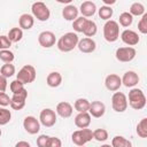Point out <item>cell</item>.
<instances>
[{"label":"cell","instance_id":"6da1fadb","mask_svg":"<svg viewBox=\"0 0 147 147\" xmlns=\"http://www.w3.org/2000/svg\"><path fill=\"white\" fill-rule=\"evenodd\" d=\"M78 40H79V37L76 32H67L62 37H60V39L56 41V46L59 51L63 53H68L77 47Z\"/></svg>","mask_w":147,"mask_h":147},{"label":"cell","instance_id":"7a4b0ae2","mask_svg":"<svg viewBox=\"0 0 147 147\" xmlns=\"http://www.w3.org/2000/svg\"><path fill=\"white\" fill-rule=\"evenodd\" d=\"M127 103L130 107L134 110H141L146 106V95L141 88L138 87H131L129 92Z\"/></svg>","mask_w":147,"mask_h":147},{"label":"cell","instance_id":"3957f363","mask_svg":"<svg viewBox=\"0 0 147 147\" xmlns=\"http://www.w3.org/2000/svg\"><path fill=\"white\" fill-rule=\"evenodd\" d=\"M103 38L108 42H115L119 38V24L114 20H108L103 25Z\"/></svg>","mask_w":147,"mask_h":147},{"label":"cell","instance_id":"277c9868","mask_svg":"<svg viewBox=\"0 0 147 147\" xmlns=\"http://www.w3.org/2000/svg\"><path fill=\"white\" fill-rule=\"evenodd\" d=\"M92 139H93V131L87 127L76 130L71 134V140L76 146H84Z\"/></svg>","mask_w":147,"mask_h":147},{"label":"cell","instance_id":"5b68a950","mask_svg":"<svg viewBox=\"0 0 147 147\" xmlns=\"http://www.w3.org/2000/svg\"><path fill=\"white\" fill-rule=\"evenodd\" d=\"M31 13L34 18H37L40 22H46L51 17V10L49 8L41 1H36L31 6Z\"/></svg>","mask_w":147,"mask_h":147},{"label":"cell","instance_id":"8992f818","mask_svg":"<svg viewBox=\"0 0 147 147\" xmlns=\"http://www.w3.org/2000/svg\"><path fill=\"white\" fill-rule=\"evenodd\" d=\"M36 77H37L36 68H34L33 65H31V64H25V65H23V67L18 70V72L16 74V78H17L18 80H21L24 85L33 83L34 79H36Z\"/></svg>","mask_w":147,"mask_h":147},{"label":"cell","instance_id":"52a82bcc","mask_svg":"<svg viewBox=\"0 0 147 147\" xmlns=\"http://www.w3.org/2000/svg\"><path fill=\"white\" fill-rule=\"evenodd\" d=\"M127 96L123 92L115 91L111 96V107L116 113H124L127 109Z\"/></svg>","mask_w":147,"mask_h":147},{"label":"cell","instance_id":"ba28073f","mask_svg":"<svg viewBox=\"0 0 147 147\" xmlns=\"http://www.w3.org/2000/svg\"><path fill=\"white\" fill-rule=\"evenodd\" d=\"M56 121H57V115H56L55 110H53L51 108H45L39 114V122L45 127L54 126Z\"/></svg>","mask_w":147,"mask_h":147},{"label":"cell","instance_id":"9c48e42d","mask_svg":"<svg viewBox=\"0 0 147 147\" xmlns=\"http://www.w3.org/2000/svg\"><path fill=\"white\" fill-rule=\"evenodd\" d=\"M137 55V51L132 46L118 47L115 52V57L119 62H131Z\"/></svg>","mask_w":147,"mask_h":147},{"label":"cell","instance_id":"30bf717a","mask_svg":"<svg viewBox=\"0 0 147 147\" xmlns=\"http://www.w3.org/2000/svg\"><path fill=\"white\" fill-rule=\"evenodd\" d=\"M26 99H28V91L25 88H23L18 93H14L13 94V96L10 98L9 106L14 110H21V109H23L25 107Z\"/></svg>","mask_w":147,"mask_h":147},{"label":"cell","instance_id":"8fae6325","mask_svg":"<svg viewBox=\"0 0 147 147\" xmlns=\"http://www.w3.org/2000/svg\"><path fill=\"white\" fill-rule=\"evenodd\" d=\"M40 122L34 116H26L23 119V129L29 134H37L40 131Z\"/></svg>","mask_w":147,"mask_h":147},{"label":"cell","instance_id":"7c38bea8","mask_svg":"<svg viewBox=\"0 0 147 147\" xmlns=\"http://www.w3.org/2000/svg\"><path fill=\"white\" fill-rule=\"evenodd\" d=\"M38 42L44 48H51L56 42V37L52 31H42L38 36Z\"/></svg>","mask_w":147,"mask_h":147},{"label":"cell","instance_id":"4fadbf2b","mask_svg":"<svg viewBox=\"0 0 147 147\" xmlns=\"http://www.w3.org/2000/svg\"><path fill=\"white\" fill-rule=\"evenodd\" d=\"M105 86L108 91L110 92H115L118 91L119 87L122 86V79L118 75L116 74H109L106 78H105Z\"/></svg>","mask_w":147,"mask_h":147},{"label":"cell","instance_id":"5bb4252c","mask_svg":"<svg viewBox=\"0 0 147 147\" xmlns=\"http://www.w3.org/2000/svg\"><path fill=\"white\" fill-rule=\"evenodd\" d=\"M77 47H78V49H79L82 53L88 54V53H93V52L95 51V48H96V42L94 41V39H92V38H90V37H85V38L78 40Z\"/></svg>","mask_w":147,"mask_h":147},{"label":"cell","instance_id":"9a60e30c","mask_svg":"<svg viewBox=\"0 0 147 147\" xmlns=\"http://www.w3.org/2000/svg\"><path fill=\"white\" fill-rule=\"evenodd\" d=\"M121 39H122V41H123L125 45H127V46H136V45L139 42V40H140L139 34H138L136 31L130 30V29H125V30L121 33Z\"/></svg>","mask_w":147,"mask_h":147},{"label":"cell","instance_id":"2e32d148","mask_svg":"<svg viewBox=\"0 0 147 147\" xmlns=\"http://www.w3.org/2000/svg\"><path fill=\"white\" fill-rule=\"evenodd\" d=\"M121 79H122V85H124L125 87L131 88V87H134L139 83L140 77L136 71L129 70V71L124 72V75H123V77Z\"/></svg>","mask_w":147,"mask_h":147},{"label":"cell","instance_id":"e0dca14e","mask_svg":"<svg viewBox=\"0 0 147 147\" xmlns=\"http://www.w3.org/2000/svg\"><path fill=\"white\" fill-rule=\"evenodd\" d=\"M88 113L92 117H95V118H100L105 115L106 113V106L103 102L101 101H92L90 102V108H88Z\"/></svg>","mask_w":147,"mask_h":147},{"label":"cell","instance_id":"ac0fdd59","mask_svg":"<svg viewBox=\"0 0 147 147\" xmlns=\"http://www.w3.org/2000/svg\"><path fill=\"white\" fill-rule=\"evenodd\" d=\"M72 111H74V107L67 101L59 102L56 105V108H55L56 115H59L62 118H69L72 115Z\"/></svg>","mask_w":147,"mask_h":147},{"label":"cell","instance_id":"d6986e66","mask_svg":"<svg viewBox=\"0 0 147 147\" xmlns=\"http://www.w3.org/2000/svg\"><path fill=\"white\" fill-rule=\"evenodd\" d=\"M91 118L92 116L90 115L88 111H83V113H78L75 116V125L78 129H84V127H88L91 124Z\"/></svg>","mask_w":147,"mask_h":147},{"label":"cell","instance_id":"ffe728a7","mask_svg":"<svg viewBox=\"0 0 147 147\" xmlns=\"http://www.w3.org/2000/svg\"><path fill=\"white\" fill-rule=\"evenodd\" d=\"M96 10H98L96 5L93 1H90V0L84 1L79 7V13L84 17H92L96 13Z\"/></svg>","mask_w":147,"mask_h":147},{"label":"cell","instance_id":"44dd1931","mask_svg":"<svg viewBox=\"0 0 147 147\" xmlns=\"http://www.w3.org/2000/svg\"><path fill=\"white\" fill-rule=\"evenodd\" d=\"M33 24H34V17L32 16V14L24 13L18 18V25L22 30H30L32 29Z\"/></svg>","mask_w":147,"mask_h":147},{"label":"cell","instance_id":"7402d4cb","mask_svg":"<svg viewBox=\"0 0 147 147\" xmlns=\"http://www.w3.org/2000/svg\"><path fill=\"white\" fill-rule=\"evenodd\" d=\"M78 14H79V9L76 6L70 3L62 9V16L65 21H74L75 18L78 17Z\"/></svg>","mask_w":147,"mask_h":147},{"label":"cell","instance_id":"603a6c76","mask_svg":"<svg viewBox=\"0 0 147 147\" xmlns=\"http://www.w3.org/2000/svg\"><path fill=\"white\" fill-rule=\"evenodd\" d=\"M46 83L49 87H59L62 84V75L57 71H52L46 77Z\"/></svg>","mask_w":147,"mask_h":147},{"label":"cell","instance_id":"cb8c5ba5","mask_svg":"<svg viewBox=\"0 0 147 147\" xmlns=\"http://www.w3.org/2000/svg\"><path fill=\"white\" fill-rule=\"evenodd\" d=\"M86 37H90L92 38L93 36L96 34L98 32V26H96V23L92 20H86L85 24H84V28H83V31H82Z\"/></svg>","mask_w":147,"mask_h":147},{"label":"cell","instance_id":"d4e9b609","mask_svg":"<svg viewBox=\"0 0 147 147\" xmlns=\"http://www.w3.org/2000/svg\"><path fill=\"white\" fill-rule=\"evenodd\" d=\"M111 146L113 147H131L132 142L123 136H115L111 139Z\"/></svg>","mask_w":147,"mask_h":147},{"label":"cell","instance_id":"484cf974","mask_svg":"<svg viewBox=\"0 0 147 147\" xmlns=\"http://www.w3.org/2000/svg\"><path fill=\"white\" fill-rule=\"evenodd\" d=\"M7 36L11 42H18L23 38V30L21 28H11Z\"/></svg>","mask_w":147,"mask_h":147},{"label":"cell","instance_id":"4316f807","mask_svg":"<svg viewBox=\"0 0 147 147\" xmlns=\"http://www.w3.org/2000/svg\"><path fill=\"white\" fill-rule=\"evenodd\" d=\"M74 108L78 111V113H83V111H88L90 108V101L85 98H78L75 103H74Z\"/></svg>","mask_w":147,"mask_h":147},{"label":"cell","instance_id":"83f0119b","mask_svg":"<svg viewBox=\"0 0 147 147\" xmlns=\"http://www.w3.org/2000/svg\"><path fill=\"white\" fill-rule=\"evenodd\" d=\"M129 13L134 17H140L142 14H145V6L141 3V2H133L131 6H130V9H129Z\"/></svg>","mask_w":147,"mask_h":147},{"label":"cell","instance_id":"f1b7e54d","mask_svg":"<svg viewBox=\"0 0 147 147\" xmlns=\"http://www.w3.org/2000/svg\"><path fill=\"white\" fill-rule=\"evenodd\" d=\"M98 14H99V17L101 20H105V21H108L113 17V14H114V10L111 8V6H102L98 9Z\"/></svg>","mask_w":147,"mask_h":147},{"label":"cell","instance_id":"f546056e","mask_svg":"<svg viewBox=\"0 0 147 147\" xmlns=\"http://www.w3.org/2000/svg\"><path fill=\"white\" fill-rule=\"evenodd\" d=\"M16 72V69H15V65L11 64V62H8V63H5L1 68H0V75L5 76L6 78H9V77H13Z\"/></svg>","mask_w":147,"mask_h":147},{"label":"cell","instance_id":"4dcf8cb0","mask_svg":"<svg viewBox=\"0 0 147 147\" xmlns=\"http://www.w3.org/2000/svg\"><path fill=\"white\" fill-rule=\"evenodd\" d=\"M136 132L140 138H147V118L144 117L140 119V122L137 124Z\"/></svg>","mask_w":147,"mask_h":147},{"label":"cell","instance_id":"1f68e13d","mask_svg":"<svg viewBox=\"0 0 147 147\" xmlns=\"http://www.w3.org/2000/svg\"><path fill=\"white\" fill-rule=\"evenodd\" d=\"M10 119H11V111L6 107L0 106V126L8 124Z\"/></svg>","mask_w":147,"mask_h":147},{"label":"cell","instance_id":"d6a6232c","mask_svg":"<svg viewBox=\"0 0 147 147\" xmlns=\"http://www.w3.org/2000/svg\"><path fill=\"white\" fill-rule=\"evenodd\" d=\"M118 22H119V24H121L122 26L129 28V26L132 24V22H133V16H132L129 11H123V13L119 15V17H118Z\"/></svg>","mask_w":147,"mask_h":147},{"label":"cell","instance_id":"836d02e7","mask_svg":"<svg viewBox=\"0 0 147 147\" xmlns=\"http://www.w3.org/2000/svg\"><path fill=\"white\" fill-rule=\"evenodd\" d=\"M93 139L99 141V142H103L108 139V131L105 129H96L93 131Z\"/></svg>","mask_w":147,"mask_h":147},{"label":"cell","instance_id":"e575fe53","mask_svg":"<svg viewBox=\"0 0 147 147\" xmlns=\"http://www.w3.org/2000/svg\"><path fill=\"white\" fill-rule=\"evenodd\" d=\"M15 59V55L14 53L7 48V49H0V60L5 63H8V62H13Z\"/></svg>","mask_w":147,"mask_h":147},{"label":"cell","instance_id":"d590c367","mask_svg":"<svg viewBox=\"0 0 147 147\" xmlns=\"http://www.w3.org/2000/svg\"><path fill=\"white\" fill-rule=\"evenodd\" d=\"M86 20H87V17H84V16H80V17L75 18V20L72 21V28H74V30H75L76 32H82Z\"/></svg>","mask_w":147,"mask_h":147},{"label":"cell","instance_id":"8d00e7d4","mask_svg":"<svg viewBox=\"0 0 147 147\" xmlns=\"http://www.w3.org/2000/svg\"><path fill=\"white\" fill-rule=\"evenodd\" d=\"M141 18L139 20L138 22V31L141 33V34H146L147 33V14H142L140 16Z\"/></svg>","mask_w":147,"mask_h":147},{"label":"cell","instance_id":"74e56055","mask_svg":"<svg viewBox=\"0 0 147 147\" xmlns=\"http://www.w3.org/2000/svg\"><path fill=\"white\" fill-rule=\"evenodd\" d=\"M9 88H10V91H11L13 94H14V93H18L20 91H22V90L25 88V87H24V84H23L21 80H18V79L16 78V79H14V80L10 83Z\"/></svg>","mask_w":147,"mask_h":147},{"label":"cell","instance_id":"f35d334b","mask_svg":"<svg viewBox=\"0 0 147 147\" xmlns=\"http://www.w3.org/2000/svg\"><path fill=\"white\" fill-rule=\"evenodd\" d=\"M48 139H49V136H47V134H40L37 138V146H39V147H47Z\"/></svg>","mask_w":147,"mask_h":147},{"label":"cell","instance_id":"ab89813d","mask_svg":"<svg viewBox=\"0 0 147 147\" xmlns=\"http://www.w3.org/2000/svg\"><path fill=\"white\" fill-rule=\"evenodd\" d=\"M10 103V98L6 92H0V106L7 107Z\"/></svg>","mask_w":147,"mask_h":147},{"label":"cell","instance_id":"60d3db41","mask_svg":"<svg viewBox=\"0 0 147 147\" xmlns=\"http://www.w3.org/2000/svg\"><path fill=\"white\" fill-rule=\"evenodd\" d=\"M61 146H62V141L57 137H51L49 136L47 147H61Z\"/></svg>","mask_w":147,"mask_h":147},{"label":"cell","instance_id":"b9f144b4","mask_svg":"<svg viewBox=\"0 0 147 147\" xmlns=\"http://www.w3.org/2000/svg\"><path fill=\"white\" fill-rule=\"evenodd\" d=\"M7 86H8V82H7V78L2 75H0V92H6L7 90Z\"/></svg>","mask_w":147,"mask_h":147},{"label":"cell","instance_id":"7bdbcfd3","mask_svg":"<svg viewBox=\"0 0 147 147\" xmlns=\"http://www.w3.org/2000/svg\"><path fill=\"white\" fill-rule=\"evenodd\" d=\"M16 147H30V142L28 141H17L15 144Z\"/></svg>","mask_w":147,"mask_h":147},{"label":"cell","instance_id":"ee69618b","mask_svg":"<svg viewBox=\"0 0 147 147\" xmlns=\"http://www.w3.org/2000/svg\"><path fill=\"white\" fill-rule=\"evenodd\" d=\"M106 6H113L114 3H116V0H101Z\"/></svg>","mask_w":147,"mask_h":147},{"label":"cell","instance_id":"f6af8a7d","mask_svg":"<svg viewBox=\"0 0 147 147\" xmlns=\"http://www.w3.org/2000/svg\"><path fill=\"white\" fill-rule=\"evenodd\" d=\"M55 1L59 3H62V5H69V3H71L72 0H55Z\"/></svg>","mask_w":147,"mask_h":147},{"label":"cell","instance_id":"bcb514c9","mask_svg":"<svg viewBox=\"0 0 147 147\" xmlns=\"http://www.w3.org/2000/svg\"><path fill=\"white\" fill-rule=\"evenodd\" d=\"M1 134H2V131H1V129H0V137H1Z\"/></svg>","mask_w":147,"mask_h":147},{"label":"cell","instance_id":"7dc6e473","mask_svg":"<svg viewBox=\"0 0 147 147\" xmlns=\"http://www.w3.org/2000/svg\"><path fill=\"white\" fill-rule=\"evenodd\" d=\"M0 49H2V47H1V44H0Z\"/></svg>","mask_w":147,"mask_h":147}]
</instances>
